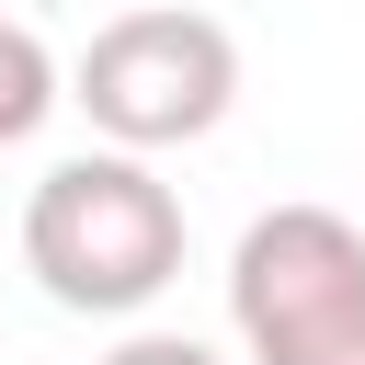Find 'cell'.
<instances>
[{"label": "cell", "mask_w": 365, "mask_h": 365, "mask_svg": "<svg viewBox=\"0 0 365 365\" xmlns=\"http://www.w3.org/2000/svg\"><path fill=\"white\" fill-rule=\"evenodd\" d=\"M23 274L68 319H137L182 274V194L148 171V148H80L23 205Z\"/></svg>", "instance_id": "obj_1"}, {"label": "cell", "mask_w": 365, "mask_h": 365, "mask_svg": "<svg viewBox=\"0 0 365 365\" xmlns=\"http://www.w3.org/2000/svg\"><path fill=\"white\" fill-rule=\"evenodd\" d=\"M68 103L91 114V137L114 148H194L228 125L240 103V34L217 11H182V0H148V11H114L80 57H68Z\"/></svg>", "instance_id": "obj_2"}, {"label": "cell", "mask_w": 365, "mask_h": 365, "mask_svg": "<svg viewBox=\"0 0 365 365\" xmlns=\"http://www.w3.org/2000/svg\"><path fill=\"white\" fill-rule=\"evenodd\" d=\"M228 331L251 365H365V228L342 205H262L228 251Z\"/></svg>", "instance_id": "obj_3"}, {"label": "cell", "mask_w": 365, "mask_h": 365, "mask_svg": "<svg viewBox=\"0 0 365 365\" xmlns=\"http://www.w3.org/2000/svg\"><path fill=\"white\" fill-rule=\"evenodd\" d=\"M68 103V68H57V46L34 34V23H11L0 11V148H23L46 114Z\"/></svg>", "instance_id": "obj_4"}, {"label": "cell", "mask_w": 365, "mask_h": 365, "mask_svg": "<svg viewBox=\"0 0 365 365\" xmlns=\"http://www.w3.org/2000/svg\"><path fill=\"white\" fill-rule=\"evenodd\" d=\"M103 365H217V342H194V331H125Z\"/></svg>", "instance_id": "obj_5"}]
</instances>
